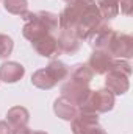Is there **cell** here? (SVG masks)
<instances>
[{"label":"cell","mask_w":133,"mask_h":134,"mask_svg":"<svg viewBox=\"0 0 133 134\" xmlns=\"http://www.w3.org/2000/svg\"><path fill=\"white\" fill-rule=\"evenodd\" d=\"M57 42H58V48L60 52L67 53V55H74L80 50L81 47V41L72 33V31H67V30H61L58 37H57Z\"/></svg>","instance_id":"cell-12"},{"label":"cell","mask_w":133,"mask_h":134,"mask_svg":"<svg viewBox=\"0 0 133 134\" xmlns=\"http://www.w3.org/2000/svg\"><path fill=\"white\" fill-rule=\"evenodd\" d=\"M99 126V114L91 111H80L70 120L72 134H88L91 130Z\"/></svg>","instance_id":"cell-5"},{"label":"cell","mask_w":133,"mask_h":134,"mask_svg":"<svg viewBox=\"0 0 133 134\" xmlns=\"http://www.w3.org/2000/svg\"><path fill=\"white\" fill-rule=\"evenodd\" d=\"M70 80L77 81V83H83V84H89L93 81L94 72L91 70V67L88 64H75L72 67V70L69 72Z\"/></svg>","instance_id":"cell-17"},{"label":"cell","mask_w":133,"mask_h":134,"mask_svg":"<svg viewBox=\"0 0 133 134\" xmlns=\"http://www.w3.org/2000/svg\"><path fill=\"white\" fill-rule=\"evenodd\" d=\"M0 134H11V126L6 120H0Z\"/></svg>","instance_id":"cell-23"},{"label":"cell","mask_w":133,"mask_h":134,"mask_svg":"<svg viewBox=\"0 0 133 134\" xmlns=\"http://www.w3.org/2000/svg\"><path fill=\"white\" fill-rule=\"evenodd\" d=\"M114 98L116 95L105 89H99V91H91L88 100L85 101L81 106H78L80 111H91V112H97V114H103L108 112L114 108Z\"/></svg>","instance_id":"cell-3"},{"label":"cell","mask_w":133,"mask_h":134,"mask_svg":"<svg viewBox=\"0 0 133 134\" xmlns=\"http://www.w3.org/2000/svg\"><path fill=\"white\" fill-rule=\"evenodd\" d=\"M32 84L36 86L38 89H42V91H49V89H53L57 86V83L47 73L45 69H39V70H36L32 75Z\"/></svg>","instance_id":"cell-18"},{"label":"cell","mask_w":133,"mask_h":134,"mask_svg":"<svg viewBox=\"0 0 133 134\" xmlns=\"http://www.w3.org/2000/svg\"><path fill=\"white\" fill-rule=\"evenodd\" d=\"M103 22L94 0H74L58 16L60 30L72 31L80 41H86Z\"/></svg>","instance_id":"cell-1"},{"label":"cell","mask_w":133,"mask_h":134,"mask_svg":"<svg viewBox=\"0 0 133 134\" xmlns=\"http://www.w3.org/2000/svg\"><path fill=\"white\" fill-rule=\"evenodd\" d=\"M119 11L125 16H132L133 13V0H119Z\"/></svg>","instance_id":"cell-21"},{"label":"cell","mask_w":133,"mask_h":134,"mask_svg":"<svg viewBox=\"0 0 133 134\" xmlns=\"http://www.w3.org/2000/svg\"><path fill=\"white\" fill-rule=\"evenodd\" d=\"M32 47L33 50L39 55V56H44V58H50V59H55L61 52L58 48V42H57V37L53 34H45L39 39H36L32 42Z\"/></svg>","instance_id":"cell-9"},{"label":"cell","mask_w":133,"mask_h":134,"mask_svg":"<svg viewBox=\"0 0 133 134\" xmlns=\"http://www.w3.org/2000/svg\"><path fill=\"white\" fill-rule=\"evenodd\" d=\"M64 2H66V3H70V2H74V0H64Z\"/></svg>","instance_id":"cell-26"},{"label":"cell","mask_w":133,"mask_h":134,"mask_svg":"<svg viewBox=\"0 0 133 134\" xmlns=\"http://www.w3.org/2000/svg\"><path fill=\"white\" fill-rule=\"evenodd\" d=\"M25 75V67L16 61H6L0 66V81L13 84L22 80Z\"/></svg>","instance_id":"cell-11"},{"label":"cell","mask_w":133,"mask_h":134,"mask_svg":"<svg viewBox=\"0 0 133 134\" xmlns=\"http://www.w3.org/2000/svg\"><path fill=\"white\" fill-rule=\"evenodd\" d=\"M21 17L25 20V25L22 28V34L30 42H33V41L45 36V34H53L60 28L58 16L50 13V11H39V13L27 11Z\"/></svg>","instance_id":"cell-2"},{"label":"cell","mask_w":133,"mask_h":134,"mask_svg":"<svg viewBox=\"0 0 133 134\" xmlns=\"http://www.w3.org/2000/svg\"><path fill=\"white\" fill-rule=\"evenodd\" d=\"M53 112H55L60 119L70 122V120L77 115L78 108H77L74 103H70L69 100H66L64 97H60V98H57L55 103H53Z\"/></svg>","instance_id":"cell-14"},{"label":"cell","mask_w":133,"mask_h":134,"mask_svg":"<svg viewBox=\"0 0 133 134\" xmlns=\"http://www.w3.org/2000/svg\"><path fill=\"white\" fill-rule=\"evenodd\" d=\"M32 134H49V133H45V131H33Z\"/></svg>","instance_id":"cell-25"},{"label":"cell","mask_w":133,"mask_h":134,"mask_svg":"<svg viewBox=\"0 0 133 134\" xmlns=\"http://www.w3.org/2000/svg\"><path fill=\"white\" fill-rule=\"evenodd\" d=\"M3 8L14 16H22L28 11V0H3Z\"/></svg>","instance_id":"cell-19"},{"label":"cell","mask_w":133,"mask_h":134,"mask_svg":"<svg viewBox=\"0 0 133 134\" xmlns=\"http://www.w3.org/2000/svg\"><path fill=\"white\" fill-rule=\"evenodd\" d=\"M114 63V58L110 55L108 50H94L93 55L89 56L88 66L91 67V70L97 75H105L106 72L111 70Z\"/></svg>","instance_id":"cell-10"},{"label":"cell","mask_w":133,"mask_h":134,"mask_svg":"<svg viewBox=\"0 0 133 134\" xmlns=\"http://www.w3.org/2000/svg\"><path fill=\"white\" fill-rule=\"evenodd\" d=\"M45 70H47V73L53 78V81L55 83H60V81H63V80H66L67 76H69V66H66L63 61H60V59H52L50 63H49V66L45 67Z\"/></svg>","instance_id":"cell-16"},{"label":"cell","mask_w":133,"mask_h":134,"mask_svg":"<svg viewBox=\"0 0 133 134\" xmlns=\"http://www.w3.org/2000/svg\"><path fill=\"white\" fill-rule=\"evenodd\" d=\"M114 36H116V31L103 20L99 27L89 34V37L86 41H89V45L94 50H108V47L113 42Z\"/></svg>","instance_id":"cell-7"},{"label":"cell","mask_w":133,"mask_h":134,"mask_svg":"<svg viewBox=\"0 0 133 134\" xmlns=\"http://www.w3.org/2000/svg\"><path fill=\"white\" fill-rule=\"evenodd\" d=\"M97 5L102 19L106 20H113L114 17H117L119 14V0H94Z\"/></svg>","instance_id":"cell-15"},{"label":"cell","mask_w":133,"mask_h":134,"mask_svg":"<svg viewBox=\"0 0 133 134\" xmlns=\"http://www.w3.org/2000/svg\"><path fill=\"white\" fill-rule=\"evenodd\" d=\"M88 134H106V131H105L102 126H96L94 130H91V131H89Z\"/></svg>","instance_id":"cell-24"},{"label":"cell","mask_w":133,"mask_h":134,"mask_svg":"<svg viewBox=\"0 0 133 134\" xmlns=\"http://www.w3.org/2000/svg\"><path fill=\"white\" fill-rule=\"evenodd\" d=\"M30 120V112L27 108L24 106H13L8 109L6 112V122L9 123L11 128H16V126H27Z\"/></svg>","instance_id":"cell-13"},{"label":"cell","mask_w":133,"mask_h":134,"mask_svg":"<svg viewBox=\"0 0 133 134\" xmlns=\"http://www.w3.org/2000/svg\"><path fill=\"white\" fill-rule=\"evenodd\" d=\"M130 76H127L125 73L111 69L110 72L105 73V87L108 91H111L114 95H124L129 87H130Z\"/></svg>","instance_id":"cell-8"},{"label":"cell","mask_w":133,"mask_h":134,"mask_svg":"<svg viewBox=\"0 0 133 134\" xmlns=\"http://www.w3.org/2000/svg\"><path fill=\"white\" fill-rule=\"evenodd\" d=\"M108 52L114 59H130L133 56V37L130 34L116 33L113 42L108 47Z\"/></svg>","instance_id":"cell-6"},{"label":"cell","mask_w":133,"mask_h":134,"mask_svg":"<svg viewBox=\"0 0 133 134\" xmlns=\"http://www.w3.org/2000/svg\"><path fill=\"white\" fill-rule=\"evenodd\" d=\"M91 94L89 84H83V83H77V81H67L63 84L61 87V97H64L66 100H69L70 103H74L77 108L81 106L85 101L88 100Z\"/></svg>","instance_id":"cell-4"},{"label":"cell","mask_w":133,"mask_h":134,"mask_svg":"<svg viewBox=\"0 0 133 134\" xmlns=\"http://www.w3.org/2000/svg\"><path fill=\"white\" fill-rule=\"evenodd\" d=\"M14 50V41L8 34L0 33V59H6Z\"/></svg>","instance_id":"cell-20"},{"label":"cell","mask_w":133,"mask_h":134,"mask_svg":"<svg viewBox=\"0 0 133 134\" xmlns=\"http://www.w3.org/2000/svg\"><path fill=\"white\" fill-rule=\"evenodd\" d=\"M33 131L28 128V126H16V128H11V134H32Z\"/></svg>","instance_id":"cell-22"}]
</instances>
